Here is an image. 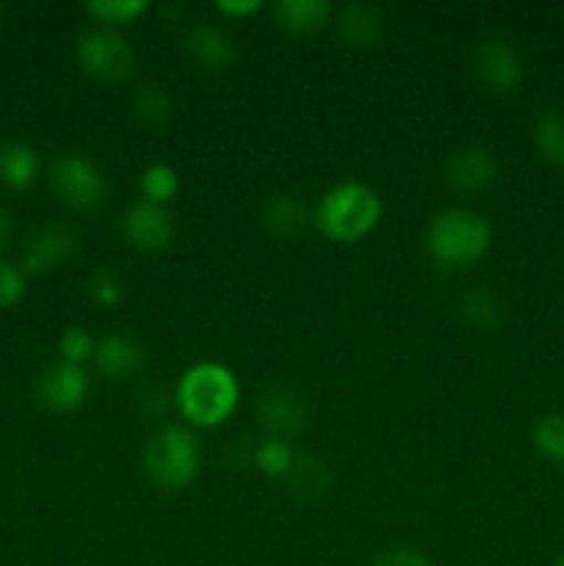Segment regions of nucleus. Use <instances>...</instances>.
Listing matches in <instances>:
<instances>
[{"instance_id":"f257e3e1","label":"nucleus","mask_w":564,"mask_h":566,"mask_svg":"<svg viewBox=\"0 0 564 566\" xmlns=\"http://www.w3.org/2000/svg\"><path fill=\"white\" fill-rule=\"evenodd\" d=\"M177 409L188 423L213 429L227 423L241 401L236 374L221 363H197L182 374L177 385Z\"/></svg>"},{"instance_id":"f03ea898","label":"nucleus","mask_w":564,"mask_h":566,"mask_svg":"<svg viewBox=\"0 0 564 566\" xmlns=\"http://www.w3.org/2000/svg\"><path fill=\"white\" fill-rule=\"evenodd\" d=\"M382 219V199L370 186L357 180L341 182L318 199L315 227L335 243H357L376 230Z\"/></svg>"},{"instance_id":"7ed1b4c3","label":"nucleus","mask_w":564,"mask_h":566,"mask_svg":"<svg viewBox=\"0 0 564 566\" xmlns=\"http://www.w3.org/2000/svg\"><path fill=\"white\" fill-rule=\"evenodd\" d=\"M492 247V230L473 210H446L426 230V249L442 269H473Z\"/></svg>"},{"instance_id":"20e7f679","label":"nucleus","mask_w":564,"mask_h":566,"mask_svg":"<svg viewBox=\"0 0 564 566\" xmlns=\"http://www.w3.org/2000/svg\"><path fill=\"white\" fill-rule=\"evenodd\" d=\"M144 470L164 492H180L197 481L202 470V448L186 426H164L144 451Z\"/></svg>"},{"instance_id":"39448f33","label":"nucleus","mask_w":564,"mask_h":566,"mask_svg":"<svg viewBox=\"0 0 564 566\" xmlns=\"http://www.w3.org/2000/svg\"><path fill=\"white\" fill-rule=\"evenodd\" d=\"M50 186L66 208L81 210V213L97 210L108 193V182H105L97 164L77 153L55 158L53 169H50Z\"/></svg>"},{"instance_id":"423d86ee","label":"nucleus","mask_w":564,"mask_h":566,"mask_svg":"<svg viewBox=\"0 0 564 566\" xmlns=\"http://www.w3.org/2000/svg\"><path fill=\"white\" fill-rule=\"evenodd\" d=\"M75 59L77 66L94 81L122 83L133 72L136 55L130 42L116 31H92L77 39Z\"/></svg>"},{"instance_id":"0eeeda50","label":"nucleus","mask_w":564,"mask_h":566,"mask_svg":"<svg viewBox=\"0 0 564 566\" xmlns=\"http://www.w3.org/2000/svg\"><path fill=\"white\" fill-rule=\"evenodd\" d=\"M476 83L492 94H506L523 83L525 61L506 39H484L470 59Z\"/></svg>"},{"instance_id":"6e6552de","label":"nucleus","mask_w":564,"mask_h":566,"mask_svg":"<svg viewBox=\"0 0 564 566\" xmlns=\"http://www.w3.org/2000/svg\"><path fill=\"white\" fill-rule=\"evenodd\" d=\"M122 232L138 252L155 254L164 252L175 238V219L164 205L138 199L136 205L127 208L125 219H122Z\"/></svg>"},{"instance_id":"1a4fd4ad","label":"nucleus","mask_w":564,"mask_h":566,"mask_svg":"<svg viewBox=\"0 0 564 566\" xmlns=\"http://www.w3.org/2000/svg\"><path fill=\"white\" fill-rule=\"evenodd\" d=\"M258 418L260 426L269 431V440L288 442L302 434V429L307 426V409L296 392L288 387H274L260 401Z\"/></svg>"},{"instance_id":"9d476101","label":"nucleus","mask_w":564,"mask_h":566,"mask_svg":"<svg viewBox=\"0 0 564 566\" xmlns=\"http://www.w3.org/2000/svg\"><path fill=\"white\" fill-rule=\"evenodd\" d=\"M88 396V374L77 365L55 363L39 379V401L53 412H72Z\"/></svg>"},{"instance_id":"9b49d317","label":"nucleus","mask_w":564,"mask_h":566,"mask_svg":"<svg viewBox=\"0 0 564 566\" xmlns=\"http://www.w3.org/2000/svg\"><path fill=\"white\" fill-rule=\"evenodd\" d=\"M75 252V232L64 224H44L33 232L22 254V271L25 274H48L59 269Z\"/></svg>"},{"instance_id":"f8f14e48","label":"nucleus","mask_w":564,"mask_h":566,"mask_svg":"<svg viewBox=\"0 0 564 566\" xmlns=\"http://www.w3.org/2000/svg\"><path fill=\"white\" fill-rule=\"evenodd\" d=\"M498 175V160L481 144H470L453 153L446 164V182L459 193L484 191Z\"/></svg>"},{"instance_id":"ddd939ff","label":"nucleus","mask_w":564,"mask_h":566,"mask_svg":"<svg viewBox=\"0 0 564 566\" xmlns=\"http://www.w3.org/2000/svg\"><path fill=\"white\" fill-rule=\"evenodd\" d=\"M182 48L191 64L202 72H224L236 61V42L230 33L219 25H194L182 39Z\"/></svg>"},{"instance_id":"4468645a","label":"nucleus","mask_w":564,"mask_h":566,"mask_svg":"<svg viewBox=\"0 0 564 566\" xmlns=\"http://www.w3.org/2000/svg\"><path fill=\"white\" fill-rule=\"evenodd\" d=\"M94 368L111 381H122L136 374L144 363V352L133 337L108 335L94 346Z\"/></svg>"},{"instance_id":"2eb2a0df","label":"nucleus","mask_w":564,"mask_h":566,"mask_svg":"<svg viewBox=\"0 0 564 566\" xmlns=\"http://www.w3.org/2000/svg\"><path fill=\"white\" fill-rule=\"evenodd\" d=\"M39 177V153L31 144L9 142L0 147V182L11 191H25Z\"/></svg>"},{"instance_id":"dca6fc26","label":"nucleus","mask_w":564,"mask_h":566,"mask_svg":"<svg viewBox=\"0 0 564 566\" xmlns=\"http://www.w3.org/2000/svg\"><path fill=\"white\" fill-rule=\"evenodd\" d=\"M330 14L332 6L326 0H280V3H274V17L280 28L288 33H296V36L321 31Z\"/></svg>"},{"instance_id":"f3484780","label":"nucleus","mask_w":564,"mask_h":566,"mask_svg":"<svg viewBox=\"0 0 564 566\" xmlns=\"http://www.w3.org/2000/svg\"><path fill=\"white\" fill-rule=\"evenodd\" d=\"M263 227L276 241H291L307 227V208L299 202V197L280 193V197L269 199V205H265Z\"/></svg>"},{"instance_id":"a211bd4d","label":"nucleus","mask_w":564,"mask_h":566,"mask_svg":"<svg viewBox=\"0 0 564 566\" xmlns=\"http://www.w3.org/2000/svg\"><path fill=\"white\" fill-rule=\"evenodd\" d=\"M337 33L348 48H374L382 36V17L370 6H348L337 17Z\"/></svg>"},{"instance_id":"6ab92c4d","label":"nucleus","mask_w":564,"mask_h":566,"mask_svg":"<svg viewBox=\"0 0 564 566\" xmlns=\"http://www.w3.org/2000/svg\"><path fill=\"white\" fill-rule=\"evenodd\" d=\"M136 116L149 127H164L175 116V99L164 83H144L136 92Z\"/></svg>"},{"instance_id":"aec40b11","label":"nucleus","mask_w":564,"mask_h":566,"mask_svg":"<svg viewBox=\"0 0 564 566\" xmlns=\"http://www.w3.org/2000/svg\"><path fill=\"white\" fill-rule=\"evenodd\" d=\"M534 144L542 158L556 169H564V114L551 111L542 114L534 125Z\"/></svg>"},{"instance_id":"412c9836","label":"nucleus","mask_w":564,"mask_h":566,"mask_svg":"<svg viewBox=\"0 0 564 566\" xmlns=\"http://www.w3.org/2000/svg\"><path fill=\"white\" fill-rule=\"evenodd\" d=\"M288 484H291V490L296 492V495H324V492L330 490V468L315 457L296 459L291 473H288Z\"/></svg>"},{"instance_id":"4be33fe9","label":"nucleus","mask_w":564,"mask_h":566,"mask_svg":"<svg viewBox=\"0 0 564 566\" xmlns=\"http://www.w3.org/2000/svg\"><path fill=\"white\" fill-rule=\"evenodd\" d=\"M536 453L553 464H564V412H551L536 420L531 431Z\"/></svg>"},{"instance_id":"5701e85b","label":"nucleus","mask_w":564,"mask_h":566,"mask_svg":"<svg viewBox=\"0 0 564 566\" xmlns=\"http://www.w3.org/2000/svg\"><path fill=\"white\" fill-rule=\"evenodd\" d=\"M138 188H142V199L155 205H166L180 191V175L169 164H153L142 171Z\"/></svg>"},{"instance_id":"b1692460","label":"nucleus","mask_w":564,"mask_h":566,"mask_svg":"<svg viewBox=\"0 0 564 566\" xmlns=\"http://www.w3.org/2000/svg\"><path fill=\"white\" fill-rule=\"evenodd\" d=\"M86 11L105 25H127L147 11V0H88Z\"/></svg>"},{"instance_id":"393cba45","label":"nucleus","mask_w":564,"mask_h":566,"mask_svg":"<svg viewBox=\"0 0 564 566\" xmlns=\"http://www.w3.org/2000/svg\"><path fill=\"white\" fill-rule=\"evenodd\" d=\"M293 462H296V457H293L291 446L282 440L260 442L258 451H254V464H258L260 473L269 475V479H282V475L291 473Z\"/></svg>"},{"instance_id":"a878e982","label":"nucleus","mask_w":564,"mask_h":566,"mask_svg":"<svg viewBox=\"0 0 564 566\" xmlns=\"http://www.w3.org/2000/svg\"><path fill=\"white\" fill-rule=\"evenodd\" d=\"M462 315L473 326H492L501 318V302L490 291H473L462 298Z\"/></svg>"},{"instance_id":"bb28decb","label":"nucleus","mask_w":564,"mask_h":566,"mask_svg":"<svg viewBox=\"0 0 564 566\" xmlns=\"http://www.w3.org/2000/svg\"><path fill=\"white\" fill-rule=\"evenodd\" d=\"M94 346H97V343L92 340V335H88L86 329L72 326V329H66L59 340L61 363H70V365H77V368H83V363H88V359L94 357Z\"/></svg>"},{"instance_id":"cd10ccee","label":"nucleus","mask_w":564,"mask_h":566,"mask_svg":"<svg viewBox=\"0 0 564 566\" xmlns=\"http://www.w3.org/2000/svg\"><path fill=\"white\" fill-rule=\"evenodd\" d=\"M28 293V276L22 265L0 263V307L9 310L25 298Z\"/></svg>"},{"instance_id":"c85d7f7f","label":"nucleus","mask_w":564,"mask_h":566,"mask_svg":"<svg viewBox=\"0 0 564 566\" xmlns=\"http://www.w3.org/2000/svg\"><path fill=\"white\" fill-rule=\"evenodd\" d=\"M88 291H92L94 302L103 304V307H116L122 302V296H125L122 282L111 271H97L92 276V282H88Z\"/></svg>"},{"instance_id":"c756f323","label":"nucleus","mask_w":564,"mask_h":566,"mask_svg":"<svg viewBox=\"0 0 564 566\" xmlns=\"http://www.w3.org/2000/svg\"><path fill=\"white\" fill-rule=\"evenodd\" d=\"M376 566H431V564L429 558L420 556V553L412 551V547H396V551H387Z\"/></svg>"},{"instance_id":"7c9ffc66","label":"nucleus","mask_w":564,"mask_h":566,"mask_svg":"<svg viewBox=\"0 0 564 566\" xmlns=\"http://www.w3.org/2000/svg\"><path fill=\"white\" fill-rule=\"evenodd\" d=\"M260 6H263L260 0H219V3H216V11L243 20V17H252L254 11H260Z\"/></svg>"},{"instance_id":"2f4dec72","label":"nucleus","mask_w":564,"mask_h":566,"mask_svg":"<svg viewBox=\"0 0 564 566\" xmlns=\"http://www.w3.org/2000/svg\"><path fill=\"white\" fill-rule=\"evenodd\" d=\"M9 241H11V216H9V210L0 205V252L9 247Z\"/></svg>"},{"instance_id":"473e14b6","label":"nucleus","mask_w":564,"mask_h":566,"mask_svg":"<svg viewBox=\"0 0 564 566\" xmlns=\"http://www.w3.org/2000/svg\"><path fill=\"white\" fill-rule=\"evenodd\" d=\"M553 566H564V553L556 558V562H553Z\"/></svg>"}]
</instances>
